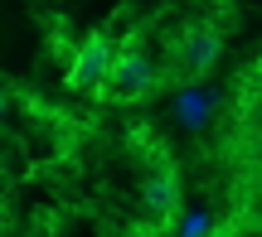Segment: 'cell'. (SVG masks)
I'll return each mask as SVG.
<instances>
[{
	"instance_id": "1",
	"label": "cell",
	"mask_w": 262,
	"mask_h": 237,
	"mask_svg": "<svg viewBox=\"0 0 262 237\" xmlns=\"http://www.w3.org/2000/svg\"><path fill=\"white\" fill-rule=\"evenodd\" d=\"M156 63H150L141 48H122V54H112V73H107L102 83V97L107 102H141V97L156 92Z\"/></svg>"
},
{
	"instance_id": "4",
	"label": "cell",
	"mask_w": 262,
	"mask_h": 237,
	"mask_svg": "<svg viewBox=\"0 0 262 237\" xmlns=\"http://www.w3.org/2000/svg\"><path fill=\"white\" fill-rule=\"evenodd\" d=\"M141 199H146V208L156 213L160 223H165L170 213L180 208V184H175V174H170L165 165H160V170H150L146 184H141Z\"/></svg>"
},
{
	"instance_id": "3",
	"label": "cell",
	"mask_w": 262,
	"mask_h": 237,
	"mask_svg": "<svg viewBox=\"0 0 262 237\" xmlns=\"http://www.w3.org/2000/svg\"><path fill=\"white\" fill-rule=\"evenodd\" d=\"M219 63V34L214 29H189L185 48H180V73L185 77H204Z\"/></svg>"
},
{
	"instance_id": "2",
	"label": "cell",
	"mask_w": 262,
	"mask_h": 237,
	"mask_svg": "<svg viewBox=\"0 0 262 237\" xmlns=\"http://www.w3.org/2000/svg\"><path fill=\"white\" fill-rule=\"evenodd\" d=\"M107 73H112V48L102 44V39H83V48H78V58H73V68H68V87H102L107 83Z\"/></svg>"
},
{
	"instance_id": "9",
	"label": "cell",
	"mask_w": 262,
	"mask_h": 237,
	"mask_svg": "<svg viewBox=\"0 0 262 237\" xmlns=\"http://www.w3.org/2000/svg\"><path fill=\"white\" fill-rule=\"evenodd\" d=\"M209 237H238V232H228V228H214V232H209Z\"/></svg>"
},
{
	"instance_id": "7",
	"label": "cell",
	"mask_w": 262,
	"mask_h": 237,
	"mask_svg": "<svg viewBox=\"0 0 262 237\" xmlns=\"http://www.w3.org/2000/svg\"><path fill=\"white\" fill-rule=\"evenodd\" d=\"M253 160H257V174H262V136H257V145H253Z\"/></svg>"
},
{
	"instance_id": "6",
	"label": "cell",
	"mask_w": 262,
	"mask_h": 237,
	"mask_svg": "<svg viewBox=\"0 0 262 237\" xmlns=\"http://www.w3.org/2000/svg\"><path fill=\"white\" fill-rule=\"evenodd\" d=\"M209 232H214L209 213H185V223H180V237H209Z\"/></svg>"
},
{
	"instance_id": "5",
	"label": "cell",
	"mask_w": 262,
	"mask_h": 237,
	"mask_svg": "<svg viewBox=\"0 0 262 237\" xmlns=\"http://www.w3.org/2000/svg\"><path fill=\"white\" fill-rule=\"evenodd\" d=\"M180 116H185L189 126H199V121H204V116H209V97H204V92H194V87H189V92L180 97Z\"/></svg>"
},
{
	"instance_id": "8",
	"label": "cell",
	"mask_w": 262,
	"mask_h": 237,
	"mask_svg": "<svg viewBox=\"0 0 262 237\" xmlns=\"http://www.w3.org/2000/svg\"><path fill=\"white\" fill-rule=\"evenodd\" d=\"M131 237H165V228H150V232H131Z\"/></svg>"
},
{
	"instance_id": "11",
	"label": "cell",
	"mask_w": 262,
	"mask_h": 237,
	"mask_svg": "<svg viewBox=\"0 0 262 237\" xmlns=\"http://www.w3.org/2000/svg\"><path fill=\"white\" fill-rule=\"evenodd\" d=\"M257 83H262V58H257Z\"/></svg>"
},
{
	"instance_id": "10",
	"label": "cell",
	"mask_w": 262,
	"mask_h": 237,
	"mask_svg": "<svg viewBox=\"0 0 262 237\" xmlns=\"http://www.w3.org/2000/svg\"><path fill=\"white\" fill-rule=\"evenodd\" d=\"M0 126H5V97H0Z\"/></svg>"
}]
</instances>
